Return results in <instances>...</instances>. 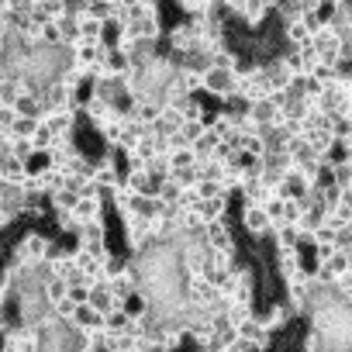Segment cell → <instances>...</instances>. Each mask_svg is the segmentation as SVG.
<instances>
[{
	"mask_svg": "<svg viewBox=\"0 0 352 352\" xmlns=\"http://www.w3.org/2000/svg\"><path fill=\"white\" fill-rule=\"evenodd\" d=\"M100 66L111 73V80H124L128 76V69H131V59H128V52L124 49H104V56H100Z\"/></svg>",
	"mask_w": 352,
	"mask_h": 352,
	"instance_id": "cell-13",
	"label": "cell"
},
{
	"mask_svg": "<svg viewBox=\"0 0 352 352\" xmlns=\"http://www.w3.org/2000/svg\"><path fill=\"white\" fill-rule=\"evenodd\" d=\"M321 162H328V166L352 162V138H331V142H328V148L321 152Z\"/></svg>",
	"mask_w": 352,
	"mask_h": 352,
	"instance_id": "cell-18",
	"label": "cell"
},
{
	"mask_svg": "<svg viewBox=\"0 0 352 352\" xmlns=\"http://www.w3.org/2000/svg\"><path fill=\"white\" fill-rule=\"evenodd\" d=\"M21 166H25V173H28V176H38V173H45V169H52V159H49V148H35V152H32V155H28V159H25Z\"/></svg>",
	"mask_w": 352,
	"mask_h": 352,
	"instance_id": "cell-29",
	"label": "cell"
},
{
	"mask_svg": "<svg viewBox=\"0 0 352 352\" xmlns=\"http://www.w3.org/2000/svg\"><path fill=\"white\" fill-rule=\"evenodd\" d=\"M42 300H45L49 307H56L59 300H66V280H56V276H49V280L42 283Z\"/></svg>",
	"mask_w": 352,
	"mask_h": 352,
	"instance_id": "cell-30",
	"label": "cell"
},
{
	"mask_svg": "<svg viewBox=\"0 0 352 352\" xmlns=\"http://www.w3.org/2000/svg\"><path fill=\"white\" fill-rule=\"evenodd\" d=\"M52 142H56V135H52V131L45 128V121L38 118V128L32 131V145H35V148H52Z\"/></svg>",
	"mask_w": 352,
	"mask_h": 352,
	"instance_id": "cell-36",
	"label": "cell"
},
{
	"mask_svg": "<svg viewBox=\"0 0 352 352\" xmlns=\"http://www.w3.org/2000/svg\"><path fill=\"white\" fill-rule=\"evenodd\" d=\"M190 190L197 194V201H208V197H225V194H221V187H218V180H197Z\"/></svg>",
	"mask_w": 352,
	"mask_h": 352,
	"instance_id": "cell-34",
	"label": "cell"
},
{
	"mask_svg": "<svg viewBox=\"0 0 352 352\" xmlns=\"http://www.w3.org/2000/svg\"><path fill=\"white\" fill-rule=\"evenodd\" d=\"M35 128H38V118H21V114H18V121H14V128H11V138H32Z\"/></svg>",
	"mask_w": 352,
	"mask_h": 352,
	"instance_id": "cell-35",
	"label": "cell"
},
{
	"mask_svg": "<svg viewBox=\"0 0 352 352\" xmlns=\"http://www.w3.org/2000/svg\"><path fill=\"white\" fill-rule=\"evenodd\" d=\"M239 194H242V204H263V201L273 197L276 190H273V184L266 180L263 173H256V176H245V180H242Z\"/></svg>",
	"mask_w": 352,
	"mask_h": 352,
	"instance_id": "cell-9",
	"label": "cell"
},
{
	"mask_svg": "<svg viewBox=\"0 0 352 352\" xmlns=\"http://www.w3.org/2000/svg\"><path fill=\"white\" fill-rule=\"evenodd\" d=\"M4 49H8V35H4V38H0V56H4Z\"/></svg>",
	"mask_w": 352,
	"mask_h": 352,
	"instance_id": "cell-41",
	"label": "cell"
},
{
	"mask_svg": "<svg viewBox=\"0 0 352 352\" xmlns=\"http://www.w3.org/2000/svg\"><path fill=\"white\" fill-rule=\"evenodd\" d=\"M318 266H324L331 280H335V276H349V273H352V249H335V252H331L324 263H318Z\"/></svg>",
	"mask_w": 352,
	"mask_h": 352,
	"instance_id": "cell-19",
	"label": "cell"
},
{
	"mask_svg": "<svg viewBox=\"0 0 352 352\" xmlns=\"http://www.w3.org/2000/svg\"><path fill=\"white\" fill-rule=\"evenodd\" d=\"M180 194H184V187L176 184L173 176H166V180L159 184V190H155V197H159L162 204H176V201H180Z\"/></svg>",
	"mask_w": 352,
	"mask_h": 352,
	"instance_id": "cell-32",
	"label": "cell"
},
{
	"mask_svg": "<svg viewBox=\"0 0 352 352\" xmlns=\"http://www.w3.org/2000/svg\"><path fill=\"white\" fill-rule=\"evenodd\" d=\"M180 135H184V142L190 145V142H197L201 135H204V121H184L180 124Z\"/></svg>",
	"mask_w": 352,
	"mask_h": 352,
	"instance_id": "cell-39",
	"label": "cell"
},
{
	"mask_svg": "<svg viewBox=\"0 0 352 352\" xmlns=\"http://www.w3.org/2000/svg\"><path fill=\"white\" fill-rule=\"evenodd\" d=\"M273 190H276V197H283V201H304L307 194H311V180L300 173V169H287L280 180L273 184Z\"/></svg>",
	"mask_w": 352,
	"mask_h": 352,
	"instance_id": "cell-2",
	"label": "cell"
},
{
	"mask_svg": "<svg viewBox=\"0 0 352 352\" xmlns=\"http://www.w3.org/2000/svg\"><path fill=\"white\" fill-rule=\"evenodd\" d=\"M328 131L331 138H352V114H342V111L328 114Z\"/></svg>",
	"mask_w": 352,
	"mask_h": 352,
	"instance_id": "cell-27",
	"label": "cell"
},
{
	"mask_svg": "<svg viewBox=\"0 0 352 352\" xmlns=\"http://www.w3.org/2000/svg\"><path fill=\"white\" fill-rule=\"evenodd\" d=\"M4 35H8V32H4V25H0V38H4Z\"/></svg>",
	"mask_w": 352,
	"mask_h": 352,
	"instance_id": "cell-42",
	"label": "cell"
},
{
	"mask_svg": "<svg viewBox=\"0 0 352 352\" xmlns=\"http://www.w3.org/2000/svg\"><path fill=\"white\" fill-rule=\"evenodd\" d=\"M194 214H197L204 225L221 221V218H228V197H208V201H197V204H194Z\"/></svg>",
	"mask_w": 352,
	"mask_h": 352,
	"instance_id": "cell-14",
	"label": "cell"
},
{
	"mask_svg": "<svg viewBox=\"0 0 352 352\" xmlns=\"http://www.w3.org/2000/svg\"><path fill=\"white\" fill-rule=\"evenodd\" d=\"M297 314H294V307L287 304V300H276L266 314H259V321H263V328L270 331V335H276V331H283L290 321H294Z\"/></svg>",
	"mask_w": 352,
	"mask_h": 352,
	"instance_id": "cell-10",
	"label": "cell"
},
{
	"mask_svg": "<svg viewBox=\"0 0 352 352\" xmlns=\"http://www.w3.org/2000/svg\"><path fill=\"white\" fill-rule=\"evenodd\" d=\"M32 152H35L32 138H11V155H14L18 162H25V159H28Z\"/></svg>",
	"mask_w": 352,
	"mask_h": 352,
	"instance_id": "cell-37",
	"label": "cell"
},
{
	"mask_svg": "<svg viewBox=\"0 0 352 352\" xmlns=\"http://www.w3.org/2000/svg\"><path fill=\"white\" fill-rule=\"evenodd\" d=\"M245 118H249V121H256V124H259V131H263V128H270V124H276V121H280V107H276L270 97H263V100H252V104H249Z\"/></svg>",
	"mask_w": 352,
	"mask_h": 352,
	"instance_id": "cell-12",
	"label": "cell"
},
{
	"mask_svg": "<svg viewBox=\"0 0 352 352\" xmlns=\"http://www.w3.org/2000/svg\"><path fill=\"white\" fill-rule=\"evenodd\" d=\"M162 42H166V49H169V52L190 56V52H194V45H197V35H194V28H190L187 21H180V25H173L169 32H162Z\"/></svg>",
	"mask_w": 352,
	"mask_h": 352,
	"instance_id": "cell-6",
	"label": "cell"
},
{
	"mask_svg": "<svg viewBox=\"0 0 352 352\" xmlns=\"http://www.w3.org/2000/svg\"><path fill=\"white\" fill-rule=\"evenodd\" d=\"M49 242H52V239L42 235V232H28V235H21V239L11 245V263H14V266H25V270L45 263V256H49Z\"/></svg>",
	"mask_w": 352,
	"mask_h": 352,
	"instance_id": "cell-1",
	"label": "cell"
},
{
	"mask_svg": "<svg viewBox=\"0 0 352 352\" xmlns=\"http://www.w3.org/2000/svg\"><path fill=\"white\" fill-rule=\"evenodd\" d=\"M214 145H218V135L204 128V135H201L197 142H190V152H194V159H197V162H204V159H211Z\"/></svg>",
	"mask_w": 352,
	"mask_h": 352,
	"instance_id": "cell-28",
	"label": "cell"
},
{
	"mask_svg": "<svg viewBox=\"0 0 352 352\" xmlns=\"http://www.w3.org/2000/svg\"><path fill=\"white\" fill-rule=\"evenodd\" d=\"M270 242H273L276 256L297 252V225H273V232H270Z\"/></svg>",
	"mask_w": 352,
	"mask_h": 352,
	"instance_id": "cell-16",
	"label": "cell"
},
{
	"mask_svg": "<svg viewBox=\"0 0 352 352\" xmlns=\"http://www.w3.org/2000/svg\"><path fill=\"white\" fill-rule=\"evenodd\" d=\"M331 187H338V190H352V162L331 166Z\"/></svg>",
	"mask_w": 352,
	"mask_h": 352,
	"instance_id": "cell-33",
	"label": "cell"
},
{
	"mask_svg": "<svg viewBox=\"0 0 352 352\" xmlns=\"http://www.w3.org/2000/svg\"><path fill=\"white\" fill-rule=\"evenodd\" d=\"M176 80H180L184 94H201V87H204V73L201 69H176Z\"/></svg>",
	"mask_w": 352,
	"mask_h": 352,
	"instance_id": "cell-31",
	"label": "cell"
},
{
	"mask_svg": "<svg viewBox=\"0 0 352 352\" xmlns=\"http://www.w3.org/2000/svg\"><path fill=\"white\" fill-rule=\"evenodd\" d=\"M69 328L76 331H104V314H97L90 304H76L69 314Z\"/></svg>",
	"mask_w": 352,
	"mask_h": 352,
	"instance_id": "cell-11",
	"label": "cell"
},
{
	"mask_svg": "<svg viewBox=\"0 0 352 352\" xmlns=\"http://www.w3.org/2000/svg\"><path fill=\"white\" fill-rule=\"evenodd\" d=\"M87 14L97 18V21H107V18H111V0H90V4H87Z\"/></svg>",
	"mask_w": 352,
	"mask_h": 352,
	"instance_id": "cell-38",
	"label": "cell"
},
{
	"mask_svg": "<svg viewBox=\"0 0 352 352\" xmlns=\"http://www.w3.org/2000/svg\"><path fill=\"white\" fill-rule=\"evenodd\" d=\"M204 245L214 249V252H235V235L228 228V218L204 225Z\"/></svg>",
	"mask_w": 352,
	"mask_h": 352,
	"instance_id": "cell-7",
	"label": "cell"
},
{
	"mask_svg": "<svg viewBox=\"0 0 352 352\" xmlns=\"http://www.w3.org/2000/svg\"><path fill=\"white\" fill-rule=\"evenodd\" d=\"M107 287H111V294H114V300L121 304L128 294H135L138 290V280H135V273H131V266L124 270V273H118V276H111L107 280Z\"/></svg>",
	"mask_w": 352,
	"mask_h": 352,
	"instance_id": "cell-23",
	"label": "cell"
},
{
	"mask_svg": "<svg viewBox=\"0 0 352 352\" xmlns=\"http://www.w3.org/2000/svg\"><path fill=\"white\" fill-rule=\"evenodd\" d=\"M76 111L73 107H63V111H49V114H42V121H45V128L56 135V138H73L76 135Z\"/></svg>",
	"mask_w": 352,
	"mask_h": 352,
	"instance_id": "cell-8",
	"label": "cell"
},
{
	"mask_svg": "<svg viewBox=\"0 0 352 352\" xmlns=\"http://www.w3.org/2000/svg\"><path fill=\"white\" fill-rule=\"evenodd\" d=\"M128 328H131V318L121 307H114V311L104 314V335H124Z\"/></svg>",
	"mask_w": 352,
	"mask_h": 352,
	"instance_id": "cell-26",
	"label": "cell"
},
{
	"mask_svg": "<svg viewBox=\"0 0 352 352\" xmlns=\"http://www.w3.org/2000/svg\"><path fill=\"white\" fill-rule=\"evenodd\" d=\"M242 232H249L252 242H266L270 239L273 225H270L263 204H242Z\"/></svg>",
	"mask_w": 352,
	"mask_h": 352,
	"instance_id": "cell-5",
	"label": "cell"
},
{
	"mask_svg": "<svg viewBox=\"0 0 352 352\" xmlns=\"http://www.w3.org/2000/svg\"><path fill=\"white\" fill-rule=\"evenodd\" d=\"M176 111L184 114V121H204V118H208V107H204L201 94H187V97H180V100H176Z\"/></svg>",
	"mask_w": 352,
	"mask_h": 352,
	"instance_id": "cell-21",
	"label": "cell"
},
{
	"mask_svg": "<svg viewBox=\"0 0 352 352\" xmlns=\"http://www.w3.org/2000/svg\"><path fill=\"white\" fill-rule=\"evenodd\" d=\"M8 11H11V0H0V18H4Z\"/></svg>",
	"mask_w": 352,
	"mask_h": 352,
	"instance_id": "cell-40",
	"label": "cell"
},
{
	"mask_svg": "<svg viewBox=\"0 0 352 352\" xmlns=\"http://www.w3.org/2000/svg\"><path fill=\"white\" fill-rule=\"evenodd\" d=\"M87 304L97 311V314H107V311H114V307H121L118 300H114V294H111V287H107V280H100V283H90V294H87Z\"/></svg>",
	"mask_w": 352,
	"mask_h": 352,
	"instance_id": "cell-15",
	"label": "cell"
},
{
	"mask_svg": "<svg viewBox=\"0 0 352 352\" xmlns=\"http://www.w3.org/2000/svg\"><path fill=\"white\" fill-rule=\"evenodd\" d=\"M214 4H228V0H214Z\"/></svg>",
	"mask_w": 352,
	"mask_h": 352,
	"instance_id": "cell-43",
	"label": "cell"
},
{
	"mask_svg": "<svg viewBox=\"0 0 352 352\" xmlns=\"http://www.w3.org/2000/svg\"><path fill=\"white\" fill-rule=\"evenodd\" d=\"M100 56H104V45H87V42H80L73 52H69V63L73 66H80V69H94L97 63H100Z\"/></svg>",
	"mask_w": 352,
	"mask_h": 352,
	"instance_id": "cell-17",
	"label": "cell"
},
{
	"mask_svg": "<svg viewBox=\"0 0 352 352\" xmlns=\"http://www.w3.org/2000/svg\"><path fill=\"white\" fill-rule=\"evenodd\" d=\"M162 159H166V169H169V173L190 169V166L197 162V159H194V152H190V145H187V148H173V152H166Z\"/></svg>",
	"mask_w": 352,
	"mask_h": 352,
	"instance_id": "cell-25",
	"label": "cell"
},
{
	"mask_svg": "<svg viewBox=\"0 0 352 352\" xmlns=\"http://www.w3.org/2000/svg\"><path fill=\"white\" fill-rule=\"evenodd\" d=\"M73 218L76 221H97V218H104V194L100 197H80L76 208H73Z\"/></svg>",
	"mask_w": 352,
	"mask_h": 352,
	"instance_id": "cell-20",
	"label": "cell"
},
{
	"mask_svg": "<svg viewBox=\"0 0 352 352\" xmlns=\"http://www.w3.org/2000/svg\"><path fill=\"white\" fill-rule=\"evenodd\" d=\"M0 184H4V180H0Z\"/></svg>",
	"mask_w": 352,
	"mask_h": 352,
	"instance_id": "cell-44",
	"label": "cell"
},
{
	"mask_svg": "<svg viewBox=\"0 0 352 352\" xmlns=\"http://www.w3.org/2000/svg\"><path fill=\"white\" fill-rule=\"evenodd\" d=\"M0 352H42V342L32 328L14 324V328L4 331V338H0Z\"/></svg>",
	"mask_w": 352,
	"mask_h": 352,
	"instance_id": "cell-4",
	"label": "cell"
},
{
	"mask_svg": "<svg viewBox=\"0 0 352 352\" xmlns=\"http://www.w3.org/2000/svg\"><path fill=\"white\" fill-rule=\"evenodd\" d=\"M201 94H208V97H214V100L221 104L225 97L235 94V73H232V69H214V66H208V69H204V87H201Z\"/></svg>",
	"mask_w": 352,
	"mask_h": 352,
	"instance_id": "cell-3",
	"label": "cell"
},
{
	"mask_svg": "<svg viewBox=\"0 0 352 352\" xmlns=\"http://www.w3.org/2000/svg\"><path fill=\"white\" fill-rule=\"evenodd\" d=\"M21 118H42V100H38V94H28V90H21L18 94V100L11 104Z\"/></svg>",
	"mask_w": 352,
	"mask_h": 352,
	"instance_id": "cell-24",
	"label": "cell"
},
{
	"mask_svg": "<svg viewBox=\"0 0 352 352\" xmlns=\"http://www.w3.org/2000/svg\"><path fill=\"white\" fill-rule=\"evenodd\" d=\"M76 35H80V42H87V45H100L104 21H97V18L83 14V18H76Z\"/></svg>",
	"mask_w": 352,
	"mask_h": 352,
	"instance_id": "cell-22",
	"label": "cell"
}]
</instances>
